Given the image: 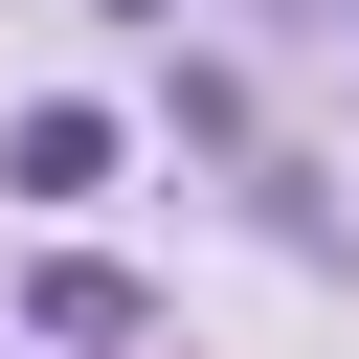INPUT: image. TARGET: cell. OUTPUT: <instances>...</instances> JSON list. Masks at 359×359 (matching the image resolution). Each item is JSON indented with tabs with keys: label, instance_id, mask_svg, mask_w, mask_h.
<instances>
[{
	"label": "cell",
	"instance_id": "obj_1",
	"mask_svg": "<svg viewBox=\"0 0 359 359\" xmlns=\"http://www.w3.org/2000/svg\"><path fill=\"white\" fill-rule=\"evenodd\" d=\"M0 180H22V202H112V112H67V90H45V112L0 135Z\"/></svg>",
	"mask_w": 359,
	"mask_h": 359
},
{
	"label": "cell",
	"instance_id": "obj_2",
	"mask_svg": "<svg viewBox=\"0 0 359 359\" xmlns=\"http://www.w3.org/2000/svg\"><path fill=\"white\" fill-rule=\"evenodd\" d=\"M112 22H180V0H112Z\"/></svg>",
	"mask_w": 359,
	"mask_h": 359
}]
</instances>
